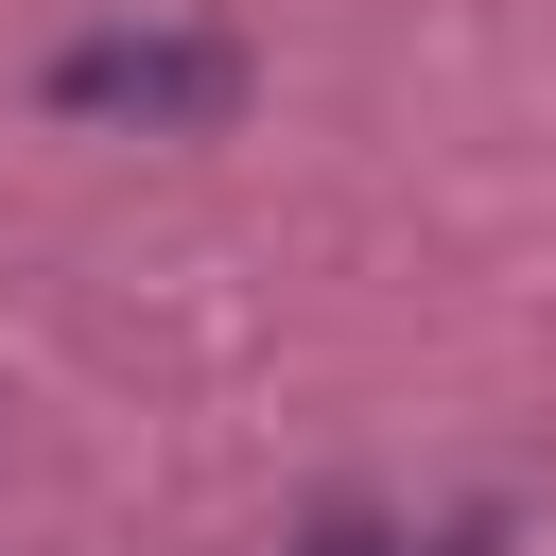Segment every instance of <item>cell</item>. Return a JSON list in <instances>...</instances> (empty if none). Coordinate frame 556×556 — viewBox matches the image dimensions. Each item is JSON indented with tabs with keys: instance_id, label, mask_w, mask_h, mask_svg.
Here are the masks:
<instances>
[{
	"instance_id": "obj_1",
	"label": "cell",
	"mask_w": 556,
	"mask_h": 556,
	"mask_svg": "<svg viewBox=\"0 0 556 556\" xmlns=\"http://www.w3.org/2000/svg\"><path fill=\"white\" fill-rule=\"evenodd\" d=\"M52 87L104 104V122H208V104L243 87V52H226V35H87Z\"/></svg>"
}]
</instances>
